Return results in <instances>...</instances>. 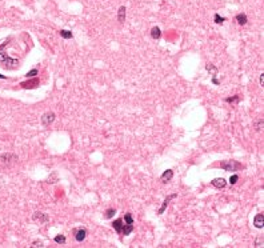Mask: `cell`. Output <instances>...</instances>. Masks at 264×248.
Returning <instances> with one entry per match:
<instances>
[{
  "mask_svg": "<svg viewBox=\"0 0 264 248\" xmlns=\"http://www.w3.org/2000/svg\"><path fill=\"white\" fill-rule=\"evenodd\" d=\"M220 167L224 171H238V169H241L243 168V165L240 163L235 162V160H225V162H221L220 163Z\"/></svg>",
  "mask_w": 264,
  "mask_h": 248,
  "instance_id": "cell-1",
  "label": "cell"
},
{
  "mask_svg": "<svg viewBox=\"0 0 264 248\" xmlns=\"http://www.w3.org/2000/svg\"><path fill=\"white\" fill-rule=\"evenodd\" d=\"M32 220H35V222H39V223H47L48 220H50V218H48V215H47V213H44V212L36 211L32 215Z\"/></svg>",
  "mask_w": 264,
  "mask_h": 248,
  "instance_id": "cell-2",
  "label": "cell"
},
{
  "mask_svg": "<svg viewBox=\"0 0 264 248\" xmlns=\"http://www.w3.org/2000/svg\"><path fill=\"white\" fill-rule=\"evenodd\" d=\"M175 198H178V193H172V195L167 196V198L164 199V202H163L162 207H160V208H159V211H158V215H163V213H164V211H165V208H167V207H168L169 202H171L172 199H175Z\"/></svg>",
  "mask_w": 264,
  "mask_h": 248,
  "instance_id": "cell-3",
  "label": "cell"
},
{
  "mask_svg": "<svg viewBox=\"0 0 264 248\" xmlns=\"http://www.w3.org/2000/svg\"><path fill=\"white\" fill-rule=\"evenodd\" d=\"M55 113L53 112H46L43 116H41V123H43V126H50L51 123H53V120H55Z\"/></svg>",
  "mask_w": 264,
  "mask_h": 248,
  "instance_id": "cell-4",
  "label": "cell"
},
{
  "mask_svg": "<svg viewBox=\"0 0 264 248\" xmlns=\"http://www.w3.org/2000/svg\"><path fill=\"white\" fill-rule=\"evenodd\" d=\"M40 84V80L37 79V77H33L32 80H28V82H23L20 83V86L23 87V88H36L37 86Z\"/></svg>",
  "mask_w": 264,
  "mask_h": 248,
  "instance_id": "cell-5",
  "label": "cell"
},
{
  "mask_svg": "<svg viewBox=\"0 0 264 248\" xmlns=\"http://www.w3.org/2000/svg\"><path fill=\"white\" fill-rule=\"evenodd\" d=\"M211 185H214L215 188H218V189H223L227 185V182L223 178H216L211 182Z\"/></svg>",
  "mask_w": 264,
  "mask_h": 248,
  "instance_id": "cell-6",
  "label": "cell"
},
{
  "mask_svg": "<svg viewBox=\"0 0 264 248\" xmlns=\"http://www.w3.org/2000/svg\"><path fill=\"white\" fill-rule=\"evenodd\" d=\"M254 225L256 228H263L264 227V213H258L254 219Z\"/></svg>",
  "mask_w": 264,
  "mask_h": 248,
  "instance_id": "cell-7",
  "label": "cell"
},
{
  "mask_svg": "<svg viewBox=\"0 0 264 248\" xmlns=\"http://www.w3.org/2000/svg\"><path fill=\"white\" fill-rule=\"evenodd\" d=\"M75 239H76V242H79V243H82V242H84L86 240V236H87V231L84 228H80V229H77V231H75Z\"/></svg>",
  "mask_w": 264,
  "mask_h": 248,
  "instance_id": "cell-8",
  "label": "cell"
},
{
  "mask_svg": "<svg viewBox=\"0 0 264 248\" xmlns=\"http://www.w3.org/2000/svg\"><path fill=\"white\" fill-rule=\"evenodd\" d=\"M3 63H4V67H6V68H10V70H12V68H16L17 64H19V61H17L16 59H11V57H7V59L4 60Z\"/></svg>",
  "mask_w": 264,
  "mask_h": 248,
  "instance_id": "cell-9",
  "label": "cell"
},
{
  "mask_svg": "<svg viewBox=\"0 0 264 248\" xmlns=\"http://www.w3.org/2000/svg\"><path fill=\"white\" fill-rule=\"evenodd\" d=\"M172 178H173V171H172V169H167V171H164V173L162 175V182L168 183Z\"/></svg>",
  "mask_w": 264,
  "mask_h": 248,
  "instance_id": "cell-10",
  "label": "cell"
},
{
  "mask_svg": "<svg viewBox=\"0 0 264 248\" xmlns=\"http://www.w3.org/2000/svg\"><path fill=\"white\" fill-rule=\"evenodd\" d=\"M112 227L113 229H115L117 233H122V229H123V220L122 219H117V220H115V222L112 223Z\"/></svg>",
  "mask_w": 264,
  "mask_h": 248,
  "instance_id": "cell-11",
  "label": "cell"
},
{
  "mask_svg": "<svg viewBox=\"0 0 264 248\" xmlns=\"http://www.w3.org/2000/svg\"><path fill=\"white\" fill-rule=\"evenodd\" d=\"M117 20H119L120 23H124V20H126V7L122 6L119 8V12H117Z\"/></svg>",
  "mask_w": 264,
  "mask_h": 248,
  "instance_id": "cell-12",
  "label": "cell"
},
{
  "mask_svg": "<svg viewBox=\"0 0 264 248\" xmlns=\"http://www.w3.org/2000/svg\"><path fill=\"white\" fill-rule=\"evenodd\" d=\"M236 20H238V23L240 24V26H245L247 21H248L245 13H238V15H236Z\"/></svg>",
  "mask_w": 264,
  "mask_h": 248,
  "instance_id": "cell-13",
  "label": "cell"
},
{
  "mask_svg": "<svg viewBox=\"0 0 264 248\" xmlns=\"http://www.w3.org/2000/svg\"><path fill=\"white\" fill-rule=\"evenodd\" d=\"M133 231V224H123V229H122V233H124V236H128L131 232Z\"/></svg>",
  "mask_w": 264,
  "mask_h": 248,
  "instance_id": "cell-14",
  "label": "cell"
},
{
  "mask_svg": "<svg viewBox=\"0 0 264 248\" xmlns=\"http://www.w3.org/2000/svg\"><path fill=\"white\" fill-rule=\"evenodd\" d=\"M151 36H152V39H160V36H162V31H160L159 27H153V28H152Z\"/></svg>",
  "mask_w": 264,
  "mask_h": 248,
  "instance_id": "cell-15",
  "label": "cell"
},
{
  "mask_svg": "<svg viewBox=\"0 0 264 248\" xmlns=\"http://www.w3.org/2000/svg\"><path fill=\"white\" fill-rule=\"evenodd\" d=\"M6 46H7V41H4V43L1 44V46H0V63H3L4 60H6L7 57H8V56H7V53L3 51V50H4V47H6Z\"/></svg>",
  "mask_w": 264,
  "mask_h": 248,
  "instance_id": "cell-16",
  "label": "cell"
},
{
  "mask_svg": "<svg viewBox=\"0 0 264 248\" xmlns=\"http://www.w3.org/2000/svg\"><path fill=\"white\" fill-rule=\"evenodd\" d=\"M60 36L63 37V39H72V32H71V31H68V30H62L60 31Z\"/></svg>",
  "mask_w": 264,
  "mask_h": 248,
  "instance_id": "cell-17",
  "label": "cell"
},
{
  "mask_svg": "<svg viewBox=\"0 0 264 248\" xmlns=\"http://www.w3.org/2000/svg\"><path fill=\"white\" fill-rule=\"evenodd\" d=\"M214 20H215V23L216 24H221L223 21H225V17H223V16H220L219 13H215V16H214Z\"/></svg>",
  "mask_w": 264,
  "mask_h": 248,
  "instance_id": "cell-18",
  "label": "cell"
},
{
  "mask_svg": "<svg viewBox=\"0 0 264 248\" xmlns=\"http://www.w3.org/2000/svg\"><path fill=\"white\" fill-rule=\"evenodd\" d=\"M239 100H240V96L235 95L234 97H227V99H225V102H227V103H238Z\"/></svg>",
  "mask_w": 264,
  "mask_h": 248,
  "instance_id": "cell-19",
  "label": "cell"
},
{
  "mask_svg": "<svg viewBox=\"0 0 264 248\" xmlns=\"http://www.w3.org/2000/svg\"><path fill=\"white\" fill-rule=\"evenodd\" d=\"M55 242L59 243V244H64V243H66V236H63V235H57L56 238H55Z\"/></svg>",
  "mask_w": 264,
  "mask_h": 248,
  "instance_id": "cell-20",
  "label": "cell"
},
{
  "mask_svg": "<svg viewBox=\"0 0 264 248\" xmlns=\"http://www.w3.org/2000/svg\"><path fill=\"white\" fill-rule=\"evenodd\" d=\"M116 213V211L113 208H109V209H107V212H106V219H111L113 215Z\"/></svg>",
  "mask_w": 264,
  "mask_h": 248,
  "instance_id": "cell-21",
  "label": "cell"
},
{
  "mask_svg": "<svg viewBox=\"0 0 264 248\" xmlns=\"http://www.w3.org/2000/svg\"><path fill=\"white\" fill-rule=\"evenodd\" d=\"M124 222L128 223V224H133V219H132L131 213H127V215L124 216Z\"/></svg>",
  "mask_w": 264,
  "mask_h": 248,
  "instance_id": "cell-22",
  "label": "cell"
},
{
  "mask_svg": "<svg viewBox=\"0 0 264 248\" xmlns=\"http://www.w3.org/2000/svg\"><path fill=\"white\" fill-rule=\"evenodd\" d=\"M205 70H207V71H212L214 73H216V72H218V70H216V67H214L212 64H207V66H205Z\"/></svg>",
  "mask_w": 264,
  "mask_h": 248,
  "instance_id": "cell-23",
  "label": "cell"
},
{
  "mask_svg": "<svg viewBox=\"0 0 264 248\" xmlns=\"http://www.w3.org/2000/svg\"><path fill=\"white\" fill-rule=\"evenodd\" d=\"M36 75H37V70H32V71H30V72L26 73L27 77H33V76H36Z\"/></svg>",
  "mask_w": 264,
  "mask_h": 248,
  "instance_id": "cell-24",
  "label": "cell"
},
{
  "mask_svg": "<svg viewBox=\"0 0 264 248\" xmlns=\"http://www.w3.org/2000/svg\"><path fill=\"white\" fill-rule=\"evenodd\" d=\"M238 180H239V175H232L231 178H229V183H231V184H236Z\"/></svg>",
  "mask_w": 264,
  "mask_h": 248,
  "instance_id": "cell-25",
  "label": "cell"
},
{
  "mask_svg": "<svg viewBox=\"0 0 264 248\" xmlns=\"http://www.w3.org/2000/svg\"><path fill=\"white\" fill-rule=\"evenodd\" d=\"M263 126H264V122H263V119H260L258 122V124H256V131H260L263 128Z\"/></svg>",
  "mask_w": 264,
  "mask_h": 248,
  "instance_id": "cell-26",
  "label": "cell"
},
{
  "mask_svg": "<svg viewBox=\"0 0 264 248\" xmlns=\"http://www.w3.org/2000/svg\"><path fill=\"white\" fill-rule=\"evenodd\" d=\"M264 84V73H261L260 75V86H263Z\"/></svg>",
  "mask_w": 264,
  "mask_h": 248,
  "instance_id": "cell-27",
  "label": "cell"
},
{
  "mask_svg": "<svg viewBox=\"0 0 264 248\" xmlns=\"http://www.w3.org/2000/svg\"><path fill=\"white\" fill-rule=\"evenodd\" d=\"M0 79H6V76H3V75H0Z\"/></svg>",
  "mask_w": 264,
  "mask_h": 248,
  "instance_id": "cell-28",
  "label": "cell"
}]
</instances>
